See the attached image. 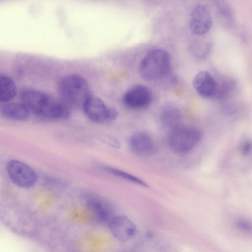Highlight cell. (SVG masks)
I'll return each mask as SVG.
<instances>
[{"label": "cell", "mask_w": 252, "mask_h": 252, "mask_svg": "<svg viewBox=\"0 0 252 252\" xmlns=\"http://www.w3.org/2000/svg\"><path fill=\"white\" fill-rule=\"evenodd\" d=\"M20 97L23 104L36 115L49 120H65L70 115V110L61 101L45 93L31 89H23Z\"/></svg>", "instance_id": "6da1fadb"}, {"label": "cell", "mask_w": 252, "mask_h": 252, "mask_svg": "<svg viewBox=\"0 0 252 252\" xmlns=\"http://www.w3.org/2000/svg\"><path fill=\"white\" fill-rule=\"evenodd\" d=\"M58 90L63 101L67 106L83 107L92 95L87 81L77 74L63 76L59 83Z\"/></svg>", "instance_id": "7a4b0ae2"}, {"label": "cell", "mask_w": 252, "mask_h": 252, "mask_svg": "<svg viewBox=\"0 0 252 252\" xmlns=\"http://www.w3.org/2000/svg\"><path fill=\"white\" fill-rule=\"evenodd\" d=\"M171 69V58L164 50L157 49L149 52L142 60L139 72L147 81H156L165 77Z\"/></svg>", "instance_id": "3957f363"}, {"label": "cell", "mask_w": 252, "mask_h": 252, "mask_svg": "<svg viewBox=\"0 0 252 252\" xmlns=\"http://www.w3.org/2000/svg\"><path fill=\"white\" fill-rule=\"evenodd\" d=\"M201 136L200 131L197 128L181 125L170 131L167 143L174 152L185 154L196 147L200 141Z\"/></svg>", "instance_id": "277c9868"}, {"label": "cell", "mask_w": 252, "mask_h": 252, "mask_svg": "<svg viewBox=\"0 0 252 252\" xmlns=\"http://www.w3.org/2000/svg\"><path fill=\"white\" fill-rule=\"evenodd\" d=\"M82 108L86 117L95 123L109 122L115 120L118 116L117 110L93 95L87 100Z\"/></svg>", "instance_id": "5b68a950"}, {"label": "cell", "mask_w": 252, "mask_h": 252, "mask_svg": "<svg viewBox=\"0 0 252 252\" xmlns=\"http://www.w3.org/2000/svg\"><path fill=\"white\" fill-rule=\"evenodd\" d=\"M6 169L11 181L21 188H31L37 181V174L35 171L22 161L11 160L7 162Z\"/></svg>", "instance_id": "8992f818"}, {"label": "cell", "mask_w": 252, "mask_h": 252, "mask_svg": "<svg viewBox=\"0 0 252 252\" xmlns=\"http://www.w3.org/2000/svg\"><path fill=\"white\" fill-rule=\"evenodd\" d=\"M152 101L150 90L143 85H136L128 89L123 97L124 104L133 110H141L148 107Z\"/></svg>", "instance_id": "52a82bcc"}, {"label": "cell", "mask_w": 252, "mask_h": 252, "mask_svg": "<svg viewBox=\"0 0 252 252\" xmlns=\"http://www.w3.org/2000/svg\"><path fill=\"white\" fill-rule=\"evenodd\" d=\"M212 25V18L208 8L203 4L196 5L192 9L189 20L192 33L203 35L208 32Z\"/></svg>", "instance_id": "ba28073f"}, {"label": "cell", "mask_w": 252, "mask_h": 252, "mask_svg": "<svg viewBox=\"0 0 252 252\" xmlns=\"http://www.w3.org/2000/svg\"><path fill=\"white\" fill-rule=\"evenodd\" d=\"M109 226L112 235L122 242L132 239L137 232L134 223L125 216H117L112 218L109 222Z\"/></svg>", "instance_id": "9c48e42d"}, {"label": "cell", "mask_w": 252, "mask_h": 252, "mask_svg": "<svg viewBox=\"0 0 252 252\" xmlns=\"http://www.w3.org/2000/svg\"><path fill=\"white\" fill-rule=\"evenodd\" d=\"M129 143L132 152L139 157L149 156L155 151V144L153 138L145 131H138L133 134Z\"/></svg>", "instance_id": "30bf717a"}, {"label": "cell", "mask_w": 252, "mask_h": 252, "mask_svg": "<svg viewBox=\"0 0 252 252\" xmlns=\"http://www.w3.org/2000/svg\"><path fill=\"white\" fill-rule=\"evenodd\" d=\"M192 85L200 96L207 98L214 97L217 83L208 72H198L193 78Z\"/></svg>", "instance_id": "8fae6325"}, {"label": "cell", "mask_w": 252, "mask_h": 252, "mask_svg": "<svg viewBox=\"0 0 252 252\" xmlns=\"http://www.w3.org/2000/svg\"><path fill=\"white\" fill-rule=\"evenodd\" d=\"M182 116L180 111L176 107L165 106L160 114V121L162 126L170 131L181 126Z\"/></svg>", "instance_id": "7c38bea8"}, {"label": "cell", "mask_w": 252, "mask_h": 252, "mask_svg": "<svg viewBox=\"0 0 252 252\" xmlns=\"http://www.w3.org/2000/svg\"><path fill=\"white\" fill-rule=\"evenodd\" d=\"M87 204L90 209L100 220L110 222L111 218L110 210L106 202L96 196H89L87 199Z\"/></svg>", "instance_id": "4fadbf2b"}, {"label": "cell", "mask_w": 252, "mask_h": 252, "mask_svg": "<svg viewBox=\"0 0 252 252\" xmlns=\"http://www.w3.org/2000/svg\"><path fill=\"white\" fill-rule=\"evenodd\" d=\"M1 112L4 117L15 121H24L30 116V110L23 103L6 104L2 107Z\"/></svg>", "instance_id": "5bb4252c"}, {"label": "cell", "mask_w": 252, "mask_h": 252, "mask_svg": "<svg viewBox=\"0 0 252 252\" xmlns=\"http://www.w3.org/2000/svg\"><path fill=\"white\" fill-rule=\"evenodd\" d=\"M16 94V86L14 81L8 76L0 75V102L10 101Z\"/></svg>", "instance_id": "9a60e30c"}, {"label": "cell", "mask_w": 252, "mask_h": 252, "mask_svg": "<svg viewBox=\"0 0 252 252\" xmlns=\"http://www.w3.org/2000/svg\"><path fill=\"white\" fill-rule=\"evenodd\" d=\"M103 168L108 173L119 178L143 187H148L147 184L142 180L129 173L110 166H105Z\"/></svg>", "instance_id": "2e32d148"}, {"label": "cell", "mask_w": 252, "mask_h": 252, "mask_svg": "<svg viewBox=\"0 0 252 252\" xmlns=\"http://www.w3.org/2000/svg\"><path fill=\"white\" fill-rule=\"evenodd\" d=\"M236 226L240 230L245 232L251 231V224L250 222L244 218H239L235 221Z\"/></svg>", "instance_id": "e0dca14e"}, {"label": "cell", "mask_w": 252, "mask_h": 252, "mask_svg": "<svg viewBox=\"0 0 252 252\" xmlns=\"http://www.w3.org/2000/svg\"><path fill=\"white\" fill-rule=\"evenodd\" d=\"M252 149V145L250 141L248 140H245L241 146V151L243 154L247 155L249 154Z\"/></svg>", "instance_id": "ac0fdd59"}]
</instances>
